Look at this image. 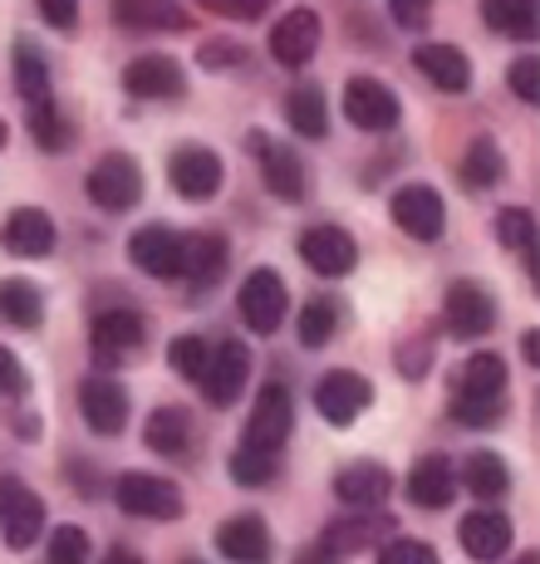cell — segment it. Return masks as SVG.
Returning a JSON list of instances; mask_svg holds the SVG:
<instances>
[{
  "label": "cell",
  "mask_w": 540,
  "mask_h": 564,
  "mask_svg": "<svg viewBox=\"0 0 540 564\" xmlns=\"http://www.w3.org/2000/svg\"><path fill=\"white\" fill-rule=\"evenodd\" d=\"M320 15L310 6L290 10V15H280V25L270 30V54H276L285 69H305L310 59H315L320 50Z\"/></svg>",
  "instance_id": "21"
},
{
  "label": "cell",
  "mask_w": 540,
  "mask_h": 564,
  "mask_svg": "<svg viewBox=\"0 0 540 564\" xmlns=\"http://www.w3.org/2000/svg\"><path fill=\"white\" fill-rule=\"evenodd\" d=\"M285 118L300 138H324L330 133V113H324V94L320 84H295L285 94Z\"/></svg>",
  "instance_id": "34"
},
{
  "label": "cell",
  "mask_w": 540,
  "mask_h": 564,
  "mask_svg": "<svg viewBox=\"0 0 540 564\" xmlns=\"http://www.w3.org/2000/svg\"><path fill=\"white\" fill-rule=\"evenodd\" d=\"M226 241L216 231H197V236H182V270L177 275H187L197 290H207L222 280V270H226Z\"/></svg>",
  "instance_id": "28"
},
{
  "label": "cell",
  "mask_w": 540,
  "mask_h": 564,
  "mask_svg": "<svg viewBox=\"0 0 540 564\" xmlns=\"http://www.w3.org/2000/svg\"><path fill=\"white\" fill-rule=\"evenodd\" d=\"M25 388H30L25 383V368H20V359L6 349V344H0V398H20Z\"/></svg>",
  "instance_id": "44"
},
{
  "label": "cell",
  "mask_w": 540,
  "mask_h": 564,
  "mask_svg": "<svg viewBox=\"0 0 540 564\" xmlns=\"http://www.w3.org/2000/svg\"><path fill=\"white\" fill-rule=\"evenodd\" d=\"M334 329H339V305L330 295L305 300V310H300V349H324L334 339Z\"/></svg>",
  "instance_id": "36"
},
{
  "label": "cell",
  "mask_w": 540,
  "mask_h": 564,
  "mask_svg": "<svg viewBox=\"0 0 540 564\" xmlns=\"http://www.w3.org/2000/svg\"><path fill=\"white\" fill-rule=\"evenodd\" d=\"M413 69L428 74V84H438L442 94H467L472 89V59L457 45H418Z\"/></svg>",
  "instance_id": "26"
},
{
  "label": "cell",
  "mask_w": 540,
  "mask_h": 564,
  "mask_svg": "<svg viewBox=\"0 0 540 564\" xmlns=\"http://www.w3.org/2000/svg\"><path fill=\"white\" fill-rule=\"evenodd\" d=\"M79 412H84V422H89V432H99V437H118V432L128 427L133 403H128L123 383L94 373V378H84L79 383Z\"/></svg>",
  "instance_id": "15"
},
{
  "label": "cell",
  "mask_w": 540,
  "mask_h": 564,
  "mask_svg": "<svg viewBox=\"0 0 540 564\" xmlns=\"http://www.w3.org/2000/svg\"><path fill=\"white\" fill-rule=\"evenodd\" d=\"M182 564H202V560H182Z\"/></svg>",
  "instance_id": "54"
},
{
  "label": "cell",
  "mask_w": 540,
  "mask_h": 564,
  "mask_svg": "<svg viewBox=\"0 0 540 564\" xmlns=\"http://www.w3.org/2000/svg\"><path fill=\"white\" fill-rule=\"evenodd\" d=\"M501 172H506L501 148H496L492 138H472V148L462 153V182H467V187H477V192H486V187H496V182H501Z\"/></svg>",
  "instance_id": "35"
},
{
  "label": "cell",
  "mask_w": 540,
  "mask_h": 564,
  "mask_svg": "<svg viewBox=\"0 0 540 564\" xmlns=\"http://www.w3.org/2000/svg\"><path fill=\"white\" fill-rule=\"evenodd\" d=\"M496 241L521 251L526 265L536 270V216L526 212V206H501V212H496Z\"/></svg>",
  "instance_id": "37"
},
{
  "label": "cell",
  "mask_w": 540,
  "mask_h": 564,
  "mask_svg": "<svg viewBox=\"0 0 540 564\" xmlns=\"http://www.w3.org/2000/svg\"><path fill=\"white\" fill-rule=\"evenodd\" d=\"M506 79H511V94L521 104H540V59H536V54H521V59L511 64V74H506Z\"/></svg>",
  "instance_id": "42"
},
{
  "label": "cell",
  "mask_w": 540,
  "mask_h": 564,
  "mask_svg": "<svg viewBox=\"0 0 540 564\" xmlns=\"http://www.w3.org/2000/svg\"><path fill=\"white\" fill-rule=\"evenodd\" d=\"M482 20L506 40H536L540 6L536 0H482Z\"/></svg>",
  "instance_id": "31"
},
{
  "label": "cell",
  "mask_w": 540,
  "mask_h": 564,
  "mask_svg": "<svg viewBox=\"0 0 540 564\" xmlns=\"http://www.w3.org/2000/svg\"><path fill=\"white\" fill-rule=\"evenodd\" d=\"M276 471H280V452L251 447V442H241V447L231 452V481L236 486H266V481H276Z\"/></svg>",
  "instance_id": "38"
},
{
  "label": "cell",
  "mask_w": 540,
  "mask_h": 564,
  "mask_svg": "<svg viewBox=\"0 0 540 564\" xmlns=\"http://www.w3.org/2000/svg\"><path fill=\"white\" fill-rule=\"evenodd\" d=\"M378 564H442L438 550L428 540H413V535H388L378 545Z\"/></svg>",
  "instance_id": "40"
},
{
  "label": "cell",
  "mask_w": 540,
  "mask_h": 564,
  "mask_svg": "<svg viewBox=\"0 0 540 564\" xmlns=\"http://www.w3.org/2000/svg\"><path fill=\"white\" fill-rule=\"evenodd\" d=\"M168 182L182 202H212L216 192H222V158L202 143L177 148L168 162Z\"/></svg>",
  "instance_id": "11"
},
{
  "label": "cell",
  "mask_w": 540,
  "mask_h": 564,
  "mask_svg": "<svg viewBox=\"0 0 540 564\" xmlns=\"http://www.w3.org/2000/svg\"><path fill=\"white\" fill-rule=\"evenodd\" d=\"M442 319H447V334L457 339H482V334L496 329V300L492 290L477 285V280H457L442 300Z\"/></svg>",
  "instance_id": "10"
},
{
  "label": "cell",
  "mask_w": 540,
  "mask_h": 564,
  "mask_svg": "<svg viewBox=\"0 0 540 564\" xmlns=\"http://www.w3.org/2000/svg\"><path fill=\"white\" fill-rule=\"evenodd\" d=\"M398 368H403V378H423L432 368V339H408L398 349Z\"/></svg>",
  "instance_id": "43"
},
{
  "label": "cell",
  "mask_w": 540,
  "mask_h": 564,
  "mask_svg": "<svg viewBox=\"0 0 540 564\" xmlns=\"http://www.w3.org/2000/svg\"><path fill=\"white\" fill-rule=\"evenodd\" d=\"M104 564H148L143 555H133V550H108V560Z\"/></svg>",
  "instance_id": "51"
},
{
  "label": "cell",
  "mask_w": 540,
  "mask_h": 564,
  "mask_svg": "<svg viewBox=\"0 0 540 564\" xmlns=\"http://www.w3.org/2000/svg\"><path fill=\"white\" fill-rule=\"evenodd\" d=\"M0 319L15 329H40L45 324V295L30 280H0Z\"/></svg>",
  "instance_id": "32"
},
{
  "label": "cell",
  "mask_w": 540,
  "mask_h": 564,
  "mask_svg": "<svg viewBox=\"0 0 540 564\" xmlns=\"http://www.w3.org/2000/svg\"><path fill=\"white\" fill-rule=\"evenodd\" d=\"M118 25L128 30H187L192 15L177 0H114Z\"/></svg>",
  "instance_id": "29"
},
{
  "label": "cell",
  "mask_w": 540,
  "mask_h": 564,
  "mask_svg": "<svg viewBox=\"0 0 540 564\" xmlns=\"http://www.w3.org/2000/svg\"><path fill=\"white\" fill-rule=\"evenodd\" d=\"M207 354H212V344L202 339V334H177V339L168 344L172 373H177V378H192V383H197L202 368H207Z\"/></svg>",
  "instance_id": "39"
},
{
  "label": "cell",
  "mask_w": 540,
  "mask_h": 564,
  "mask_svg": "<svg viewBox=\"0 0 540 564\" xmlns=\"http://www.w3.org/2000/svg\"><path fill=\"white\" fill-rule=\"evenodd\" d=\"M128 260H133L143 275H153V280H177V270H182V236L172 231V226H138L133 231V241H128Z\"/></svg>",
  "instance_id": "18"
},
{
  "label": "cell",
  "mask_w": 540,
  "mask_h": 564,
  "mask_svg": "<svg viewBox=\"0 0 540 564\" xmlns=\"http://www.w3.org/2000/svg\"><path fill=\"white\" fill-rule=\"evenodd\" d=\"M0 246L15 260H40L54 251V216L45 206H15L0 226Z\"/></svg>",
  "instance_id": "20"
},
{
  "label": "cell",
  "mask_w": 540,
  "mask_h": 564,
  "mask_svg": "<svg viewBox=\"0 0 540 564\" xmlns=\"http://www.w3.org/2000/svg\"><path fill=\"white\" fill-rule=\"evenodd\" d=\"M40 15L54 30H74L79 25V0H40Z\"/></svg>",
  "instance_id": "46"
},
{
  "label": "cell",
  "mask_w": 540,
  "mask_h": 564,
  "mask_svg": "<svg viewBox=\"0 0 540 564\" xmlns=\"http://www.w3.org/2000/svg\"><path fill=\"white\" fill-rule=\"evenodd\" d=\"M0 535H6L10 550H30L45 535V501L15 476L0 481Z\"/></svg>",
  "instance_id": "6"
},
{
  "label": "cell",
  "mask_w": 540,
  "mask_h": 564,
  "mask_svg": "<svg viewBox=\"0 0 540 564\" xmlns=\"http://www.w3.org/2000/svg\"><path fill=\"white\" fill-rule=\"evenodd\" d=\"M393 221L403 226L413 241H438L442 226H447V206L428 187V182H413V187L393 192Z\"/></svg>",
  "instance_id": "19"
},
{
  "label": "cell",
  "mask_w": 540,
  "mask_h": 564,
  "mask_svg": "<svg viewBox=\"0 0 540 564\" xmlns=\"http://www.w3.org/2000/svg\"><path fill=\"white\" fill-rule=\"evenodd\" d=\"M143 339H148V319L138 310H104V314H94V324H89V344H94V359L99 364L128 359L133 349H143Z\"/></svg>",
  "instance_id": "13"
},
{
  "label": "cell",
  "mask_w": 540,
  "mask_h": 564,
  "mask_svg": "<svg viewBox=\"0 0 540 564\" xmlns=\"http://www.w3.org/2000/svg\"><path fill=\"white\" fill-rule=\"evenodd\" d=\"M15 89H20V99H25L30 108L54 104V94H50V64H45V54L30 45V40H20V45H15Z\"/></svg>",
  "instance_id": "33"
},
{
  "label": "cell",
  "mask_w": 540,
  "mask_h": 564,
  "mask_svg": "<svg viewBox=\"0 0 540 564\" xmlns=\"http://www.w3.org/2000/svg\"><path fill=\"white\" fill-rule=\"evenodd\" d=\"M84 192H89V202L104 206V212H128V206H138V197H143V167L128 153H108L89 167Z\"/></svg>",
  "instance_id": "3"
},
{
  "label": "cell",
  "mask_w": 540,
  "mask_h": 564,
  "mask_svg": "<svg viewBox=\"0 0 540 564\" xmlns=\"http://www.w3.org/2000/svg\"><path fill=\"white\" fill-rule=\"evenodd\" d=\"M295 564H339V555H330L324 545H305V550L295 555Z\"/></svg>",
  "instance_id": "49"
},
{
  "label": "cell",
  "mask_w": 540,
  "mask_h": 564,
  "mask_svg": "<svg viewBox=\"0 0 540 564\" xmlns=\"http://www.w3.org/2000/svg\"><path fill=\"white\" fill-rule=\"evenodd\" d=\"M202 64L207 69H231V64H246L241 45H202Z\"/></svg>",
  "instance_id": "47"
},
{
  "label": "cell",
  "mask_w": 540,
  "mask_h": 564,
  "mask_svg": "<svg viewBox=\"0 0 540 564\" xmlns=\"http://www.w3.org/2000/svg\"><path fill=\"white\" fill-rule=\"evenodd\" d=\"M270 6H276V0H231V15H241V20H261Z\"/></svg>",
  "instance_id": "48"
},
{
  "label": "cell",
  "mask_w": 540,
  "mask_h": 564,
  "mask_svg": "<svg viewBox=\"0 0 540 564\" xmlns=\"http://www.w3.org/2000/svg\"><path fill=\"white\" fill-rule=\"evenodd\" d=\"M521 349H526V364H540V334H536V329H526Z\"/></svg>",
  "instance_id": "50"
},
{
  "label": "cell",
  "mask_w": 540,
  "mask_h": 564,
  "mask_svg": "<svg viewBox=\"0 0 540 564\" xmlns=\"http://www.w3.org/2000/svg\"><path fill=\"white\" fill-rule=\"evenodd\" d=\"M6 138H10V128H6V123H0V148H6Z\"/></svg>",
  "instance_id": "53"
},
{
  "label": "cell",
  "mask_w": 540,
  "mask_h": 564,
  "mask_svg": "<svg viewBox=\"0 0 540 564\" xmlns=\"http://www.w3.org/2000/svg\"><path fill=\"white\" fill-rule=\"evenodd\" d=\"M388 535H393V516H384L378 506H369V511H349V516L330 520L320 545L330 550V555H359V550L384 545Z\"/></svg>",
  "instance_id": "14"
},
{
  "label": "cell",
  "mask_w": 540,
  "mask_h": 564,
  "mask_svg": "<svg viewBox=\"0 0 540 564\" xmlns=\"http://www.w3.org/2000/svg\"><path fill=\"white\" fill-rule=\"evenodd\" d=\"M457 481L467 486L477 501H501V496L511 491V466L496 457V452H472V457L462 462Z\"/></svg>",
  "instance_id": "30"
},
{
  "label": "cell",
  "mask_w": 540,
  "mask_h": 564,
  "mask_svg": "<svg viewBox=\"0 0 540 564\" xmlns=\"http://www.w3.org/2000/svg\"><path fill=\"white\" fill-rule=\"evenodd\" d=\"M295 251L324 280H339V275H349V270L359 265V241H354L344 226H305L300 241H295Z\"/></svg>",
  "instance_id": "8"
},
{
  "label": "cell",
  "mask_w": 540,
  "mask_h": 564,
  "mask_svg": "<svg viewBox=\"0 0 540 564\" xmlns=\"http://www.w3.org/2000/svg\"><path fill=\"white\" fill-rule=\"evenodd\" d=\"M388 491H393V476L378 462H349L344 471H334V496L354 511H369V506H384Z\"/></svg>",
  "instance_id": "25"
},
{
  "label": "cell",
  "mask_w": 540,
  "mask_h": 564,
  "mask_svg": "<svg viewBox=\"0 0 540 564\" xmlns=\"http://www.w3.org/2000/svg\"><path fill=\"white\" fill-rule=\"evenodd\" d=\"M236 310H241L246 329L251 334H276L285 324V310H290V290L276 270H251L236 295Z\"/></svg>",
  "instance_id": "7"
},
{
  "label": "cell",
  "mask_w": 540,
  "mask_h": 564,
  "mask_svg": "<svg viewBox=\"0 0 540 564\" xmlns=\"http://www.w3.org/2000/svg\"><path fill=\"white\" fill-rule=\"evenodd\" d=\"M290 427H295V398H290L285 383H266L251 408V422H246V442L280 452L290 442Z\"/></svg>",
  "instance_id": "12"
},
{
  "label": "cell",
  "mask_w": 540,
  "mask_h": 564,
  "mask_svg": "<svg viewBox=\"0 0 540 564\" xmlns=\"http://www.w3.org/2000/svg\"><path fill=\"white\" fill-rule=\"evenodd\" d=\"M114 501L123 516H138V520H177L182 516V491L162 476H148V471H128L114 481Z\"/></svg>",
  "instance_id": "4"
},
{
  "label": "cell",
  "mask_w": 540,
  "mask_h": 564,
  "mask_svg": "<svg viewBox=\"0 0 540 564\" xmlns=\"http://www.w3.org/2000/svg\"><path fill=\"white\" fill-rule=\"evenodd\" d=\"M50 564H84L89 560V530L84 525H60L50 535Z\"/></svg>",
  "instance_id": "41"
},
{
  "label": "cell",
  "mask_w": 540,
  "mask_h": 564,
  "mask_svg": "<svg viewBox=\"0 0 540 564\" xmlns=\"http://www.w3.org/2000/svg\"><path fill=\"white\" fill-rule=\"evenodd\" d=\"M246 378H251V349H246L241 339H222V344H212L207 368H202L197 383L212 408H231L236 398H241Z\"/></svg>",
  "instance_id": "5"
},
{
  "label": "cell",
  "mask_w": 540,
  "mask_h": 564,
  "mask_svg": "<svg viewBox=\"0 0 540 564\" xmlns=\"http://www.w3.org/2000/svg\"><path fill=\"white\" fill-rule=\"evenodd\" d=\"M123 89L133 99H182L187 89V69L172 54H138L123 69Z\"/></svg>",
  "instance_id": "17"
},
{
  "label": "cell",
  "mask_w": 540,
  "mask_h": 564,
  "mask_svg": "<svg viewBox=\"0 0 540 564\" xmlns=\"http://www.w3.org/2000/svg\"><path fill=\"white\" fill-rule=\"evenodd\" d=\"M369 403H374V383L364 373H354V368H334L315 388V412L334 427H349L354 417L369 412Z\"/></svg>",
  "instance_id": "9"
},
{
  "label": "cell",
  "mask_w": 540,
  "mask_h": 564,
  "mask_svg": "<svg viewBox=\"0 0 540 564\" xmlns=\"http://www.w3.org/2000/svg\"><path fill=\"white\" fill-rule=\"evenodd\" d=\"M251 148H256V167H261V177H266V192H276L280 202L310 197V172L295 148L280 143V138H266V133H251Z\"/></svg>",
  "instance_id": "2"
},
{
  "label": "cell",
  "mask_w": 540,
  "mask_h": 564,
  "mask_svg": "<svg viewBox=\"0 0 540 564\" xmlns=\"http://www.w3.org/2000/svg\"><path fill=\"white\" fill-rule=\"evenodd\" d=\"M506 412V359L501 354H472L452 378V417L462 427H492Z\"/></svg>",
  "instance_id": "1"
},
{
  "label": "cell",
  "mask_w": 540,
  "mask_h": 564,
  "mask_svg": "<svg viewBox=\"0 0 540 564\" xmlns=\"http://www.w3.org/2000/svg\"><path fill=\"white\" fill-rule=\"evenodd\" d=\"M452 496H457V466L442 457V452L418 457V466L408 471V501L418 511H447Z\"/></svg>",
  "instance_id": "23"
},
{
  "label": "cell",
  "mask_w": 540,
  "mask_h": 564,
  "mask_svg": "<svg viewBox=\"0 0 540 564\" xmlns=\"http://www.w3.org/2000/svg\"><path fill=\"white\" fill-rule=\"evenodd\" d=\"M516 564H540V555H521V560H516Z\"/></svg>",
  "instance_id": "52"
},
{
  "label": "cell",
  "mask_w": 540,
  "mask_h": 564,
  "mask_svg": "<svg viewBox=\"0 0 540 564\" xmlns=\"http://www.w3.org/2000/svg\"><path fill=\"white\" fill-rule=\"evenodd\" d=\"M398 113H403V104H398V94L388 89V84L349 79V89H344V118H349L354 128H364V133H388V128L398 123Z\"/></svg>",
  "instance_id": "16"
},
{
  "label": "cell",
  "mask_w": 540,
  "mask_h": 564,
  "mask_svg": "<svg viewBox=\"0 0 540 564\" xmlns=\"http://www.w3.org/2000/svg\"><path fill=\"white\" fill-rule=\"evenodd\" d=\"M457 540H462V550H467L477 564H496L511 550V540H516V525H511V516H501V511H472V516H462V525H457Z\"/></svg>",
  "instance_id": "22"
},
{
  "label": "cell",
  "mask_w": 540,
  "mask_h": 564,
  "mask_svg": "<svg viewBox=\"0 0 540 564\" xmlns=\"http://www.w3.org/2000/svg\"><path fill=\"white\" fill-rule=\"evenodd\" d=\"M216 550L231 564H270L276 545H270V525L261 516H231L216 525Z\"/></svg>",
  "instance_id": "24"
},
{
  "label": "cell",
  "mask_w": 540,
  "mask_h": 564,
  "mask_svg": "<svg viewBox=\"0 0 540 564\" xmlns=\"http://www.w3.org/2000/svg\"><path fill=\"white\" fill-rule=\"evenodd\" d=\"M388 10H393V20L403 30H423L432 15V0H388Z\"/></svg>",
  "instance_id": "45"
},
{
  "label": "cell",
  "mask_w": 540,
  "mask_h": 564,
  "mask_svg": "<svg viewBox=\"0 0 540 564\" xmlns=\"http://www.w3.org/2000/svg\"><path fill=\"white\" fill-rule=\"evenodd\" d=\"M143 442L158 452V457H187L192 442H197V422H192L187 408H153L148 412V427H143Z\"/></svg>",
  "instance_id": "27"
}]
</instances>
